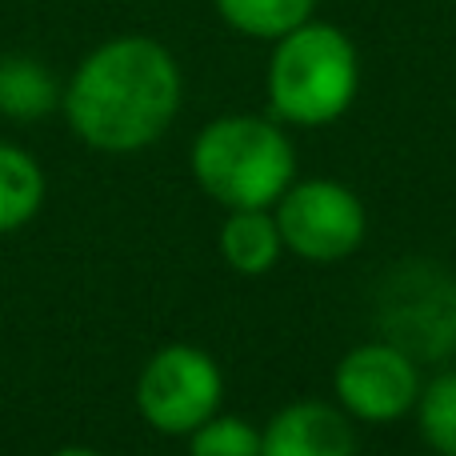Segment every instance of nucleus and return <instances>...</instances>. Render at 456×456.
Masks as SVG:
<instances>
[{
    "label": "nucleus",
    "instance_id": "obj_1",
    "mask_svg": "<svg viewBox=\"0 0 456 456\" xmlns=\"http://www.w3.org/2000/svg\"><path fill=\"white\" fill-rule=\"evenodd\" d=\"M176 56L152 37H117L85 56L64 88L69 128L96 152H141L168 133L181 112Z\"/></svg>",
    "mask_w": 456,
    "mask_h": 456
},
{
    "label": "nucleus",
    "instance_id": "obj_2",
    "mask_svg": "<svg viewBox=\"0 0 456 456\" xmlns=\"http://www.w3.org/2000/svg\"><path fill=\"white\" fill-rule=\"evenodd\" d=\"M356 88L361 56L337 24L308 20L276 40L268 61V104L281 125H332L356 101Z\"/></svg>",
    "mask_w": 456,
    "mask_h": 456
},
{
    "label": "nucleus",
    "instance_id": "obj_3",
    "mask_svg": "<svg viewBox=\"0 0 456 456\" xmlns=\"http://www.w3.org/2000/svg\"><path fill=\"white\" fill-rule=\"evenodd\" d=\"M192 176L224 208H273L297 176V149L276 120L221 117L192 144Z\"/></svg>",
    "mask_w": 456,
    "mask_h": 456
},
{
    "label": "nucleus",
    "instance_id": "obj_4",
    "mask_svg": "<svg viewBox=\"0 0 456 456\" xmlns=\"http://www.w3.org/2000/svg\"><path fill=\"white\" fill-rule=\"evenodd\" d=\"M224 396L221 364L197 345H165L136 377V412L165 436H189Z\"/></svg>",
    "mask_w": 456,
    "mask_h": 456
},
{
    "label": "nucleus",
    "instance_id": "obj_5",
    "mask_svg": "<svg viewBox=\"0 0 456 456\" xmlns=\"http://www.w3.org/2000/svg\"><path fill=\"white\" fill-rule=\"evenodd\" d=\"M273 208L284 248L300 260L332 265L353 256L364 244V228H369L364 205L340 181H324V176L292 181Z\"/></svg>",
    "mask_w": 456,
    "mask_h": 456
},
{
    "label": "nucleus",
    "instance_id": "obj_6",
    "mask_svg": "<svg viewBox=\"0 0 456 456\" xmlns=\"http://www.w3.org/2000/svg\"><path fill=\"white\" fill-rule=\"evenodd\" d=\"M340 409L364 425H388L417 409L420 401V369L393 340H364L340 356L332 372Z\"/></svg>",
    "mask_w": 456,
    "mask_h": 456
},
{
    "label": "nucleus",
    "instance_id": "obj_7",
    "mask_svg": "<svg viewBox=\"0 0 456 456\" xmlns=\"http://www.w3.org/2000/svg\"><path fill=\"white\" fill-rule=\"evenodd\" d=\"M260 456H356L353 417L324 401H292L260 428Z\"/></svg>",
    "mask_w": 456,
    "mask_h": 456
},
{
    "label": "nucleus",
    "instance_id": "obj_8",
    "mask_svg": "<svg viewBox=\"0 0 456 456\" xmlns=\"http://www.w3.org/2000/svg\"><path fill=\"white\" fill-rule=\"evenodd\" d=\"M224 265L240 276H265L284 252L281 224L268 208H228L221 236H216Z\"/></svg>",
    "mask_w": 456,
    "mask_h": 456
},
{
    "label": "nucleus",
    "instance_id": "obj_9",
    "mask_svg": "<svg viewBox=\"0 0 456 456\" xmlns=\"http://www.w3.org/2000/svg\"><path fill=\"white\" fill-rule=\"evenodd\" d=\"M64 101L53 69L32 56H0V117L8 120H45Z\"/></svg>",
    "mask_w": 456,
    "mask_h": 456
},
{
    "label": "nucleus",
    "instance_id": "obj_10",
    "mask_svg": "<svg viewBox=\"0 0 456 456\" xmlns=\"http://www.w3.org/2000/svg\"><path fill=\"white\" fill-rule=\"evenodd\" d=\"M45 205V168L37 157L0 141V232H16Z\"/></svg>",
    "mask_w": 456,
    "mask_h": 456
},
{
    "label": "nucleus",
    "instance_id": "obj_11",
    "mask_svg": "<svg viewBox=\"0 0 456 456\" xmlns=\"http://www.w3.org/2000/svg\"><path fill=\"white\" fill-rule=\"evenodd\" d=\"M216 12L240 37L281 40L292 28L313 20L316 0H216Z\"/></svg>",
    "mask_w": 456,
    "mask_h": 456
},
{
    "label": "nucleus",
    "instance_id": "obj_12",
    "mask_svg": "<svg viewBox=\"0 0 456 456\" xmlns=\"http://www.w3.org/2000/svg\"><path fill=\"white\" fill-rule=\"evenodd\" d=\"M412 412L428 449L436 456H456V369L428 380Z\"/></svg>",
    "mask_w": 456,
    "mask_h": 456
},
{
    "label": "nucleus",
    "instance_id": "obj_13",
    "mask_svg": "<svg viewBox=\"0 0 456 456\" xmlns=\"http://www.w3.org/2000/svg\"><path fill=\"white\" fill-rule=\"evenodd\" d=\"M189 456H260V428L232 412H213L189 433Z\"/></svg>",
    "mask_w": 456,
    "mask_h": 456
},
{
    "label": "nucleus",
    "instance_id": "obj_14",
    "mask_svg": "<svg viewBox=\"0 0 456 456\" xmlns=\"http://www.w3.org/2000/svg\"><path fill=\"white\" fill-rule=\"evenodd\" d=\"M53 456H104V452H96V449H85V444H69V449H56Z\"/></svg>",
    "mask_w": 456,
    "mask_h": 456
}]
</instances>
